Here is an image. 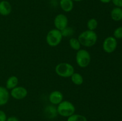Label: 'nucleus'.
Masks as SVG:
<instances>
[{
  "label": "nucleus",
  "mask_w": 122,
  "mask_h": 121,
  "mask_svg": "<svg viewBox=\"0 0 122 121\" xmlns=\"http://www.w3.org/2000/svg\"><path fill=\"white\" fill-rule=\"evenodd\" d=\"M77 39L81 46L91 47L96 44L98 40V36L95 31L86 30L82 32L79 35Z\"/></svg>",
  "instance_id": "1"
},
{
  "label": "nucleus",
  "mask_w": 122,
  "mask_h": 121,
  "mask_svg": "<svg viewBox=\"0 0 122 121\" xmlns=\"http://www.w3.org/2000/svg\"><path fill=\"white\" fill-rule=\"evenodd\" d=\"M57 110L58 115L63 117H68L75 113L76 108L75 105L70 101L63 100L57 105Z\"/></svg>",
  "instance_id": "2"
},
{
  "label": "nucleus",
  "mask_w": 122,
  "mask_h": 121,
  "mask_svg": "<svg viewBox=\"0 0 122 121\" xmlns=\"http://www.w3.org/2000/svg\"><path fill=\"white\" fill-rule=\"evenodd\" d=\"M55 71L59 77L69 78L75 72V68L71 64L67 62H61L56 65Z\"/></svg>",
  "instance_id": "3"
},
{
  "label": "nucleus",
  "mask_w": 122,
  "mask_h": 121,
  "mask_svg": "<svg viewBox=\"0 0 122 121\" xmlns=\"http://www.w3.org/2000/svg\"><path fill=\"white\" fill-rule=\"evenodd\" d=\"M91 57L89 52L84 49H81L77 51L76 54V62L79 67L85 68L89 65Z\"/></svg>",
  "instance_id": "4"
},
{
  "label": "nucleus",
  "mask_w": 122,
  "mask_h": 121,
  "mask_svg": "<svg viewBox=\"0 0 122 121\" xmlns=\"http://www.w3.org/2000/svg\"><path fill=\"white\" fill-rule=\"evenodd\" d=\"M63 37L61 31L54 28L48 32L46 36V42L51 47H56L61 42Z\"/></svg>",
  "instance_id": "5"
},
{
  "label": "nucleus",
  "mask_w": 122,
  "mask_h": 121,
  "mask_svg": "<svg viewBox=\"0 0 122 121\" xmlns=\"http://www.w3.org/2000/svg\"><path fill=\"white\" fill-rule=\"evenodd\" d=\"M117 42L114 37L109 36L106 37L102 43V49L107 53H113L116 49Z\"/></svg>",
  "instance_id": "6"
},
{
  "label": "nucleus",
  "mask_w": 122,
  "mask_h": 121,
  "mask_svg": "<svg viewBox=\"0 0 122 121\" xmlns=\"http://www.w3.org/2000/svg\"><path fill=\"white\" fill-rule=\"evenodd\" d=\"M27 94L28 91L26 88L22 86H17L11 90L10 94L14 99L20 100L26 98Z\"/></svg>",
  "instance_id": "7"
},
{
  "label": "nucleus",
  "mask_w": 122,
  "mask_h": 121,
  "mask_svg": "<svg viewBox=\"0 0 122 121\" xmlns=\"http://www.w3.org/2000/svg\"><path fill=\"white\" fill-rule=\"evenodd\" d=\"M68 18L65 14H59L57 15L54 20V24L56 29L61 31L68 26Z\"/></svg>",
  "instance_id": "8"
},
{
  "label": "nucleus",
  "mask_w": 122,
  "mask_h": 121,
  "mask_svg": "<svg viewBox=\"0 0 122 121\" xmlns=\"http://www.w3.org/2000/svg\"><path fill=\"white\" fill-rule=\"evenodd\" d=\"M63 100V93L58 90H54L49 95V101L53 105H58Z\"/></svg>",
  "instance_id": "9"
},
{
  "label": "nucleus",
  "mask_w": 122,
  "mask_h": 121,
  "mask_svg": "<svg viewBox=\"0 0 122 121\" xmlns=\"http://www.w3.org/2000/svg\"><path fill=\"white\" fill-rule=\"evenodd\" d=\"M12 11V6L11 4L6 0L0 1V15L7 16Z\"/></svg>",
  "instance_id": "10"
},
{
  "label": "nucleus",
  "mask_w": 122,
  "mask_h": 121,
  "mask_svg": "<svg viewBox=\"0 0 122 121\" xmlns=\"http://www.w3.org/2000/svg\"><path fill=\"white\" fill-rule=\"evenodd\" d=\"M10 95L8 90L5 87L0 85V106L5 105L8 103Z\"/></svg>",
  "instance_id": "11"
},
{
  "label": "nucleus",
  "mask_w": 122,
  "mask_h": 121,
  "mask_svg": "<svg viewBox=\"0 0 122 121\" xmlns=\"http://www.w3.org/2000/svg\"><path fill=\"white\" fill-rule=\"evenodd\" d=\"M60 6L63 11L69 13L74 8V2L72 0H60Z\"/></svg>",
  "instance_id": "12"
},
{
  "label": "nucleus",
  "mask_w": 122,
  "mask_h": 121,
  "mask_svg": "<svg viewBox=\"0 0 122 121\" xmlns=\"http://www.w3.org/2000/svg\"><path fill=\"white\" fill-rule=\"evenodd\" d=\"M45 115L49 119H54L57 116L58 113H57V107L53 105H48L45 108L44 110Z\"/></svg>",
  "instance_id": "13"
},
{
  "label": "nucleus",
  "mask_w": 122,
  "mask_h": 121,
  "mask_svg": "<svg viewBox=\"0 0 122 121\" xmlns=\"http://www.w3.org/2000/svg\"><path fill=\"white\" fill-rule=\"evenodd\" d=\"M19 84V78L17 76L12 75L6 81L5 87L7 90H12L17 86Z\"/></svg>",
  "instance_id": "14"
},
{
  "label": "nucleus",
  "mask_w": 122,
  "mask_h": 121,
  "mask_svg": "<svg viewBox=\"0 0 122 121\" xmlns=\"http://www.w3.org/2000/svg\"><path fill=\"white\" fill-rule=\"evenodd\" d=\"M111 17L114 21H119L122 20V8L114 7L111 11Z\"/></svg>",
  "instance_id": "15"
},
{
  "label": "nucleus",
  "mask_w": 122,
  "mask_h": 121,
  "mask_svg": "<svg viewBox=\"0 0 122 121\" xmlns=\"http://www.w3.org/2000/svg\"><path fill=\"white\" fill-rule=\"evenodd\" d=\"M70 78L71 82L76 85H81L83 83V77L78 72H74Z\"/></svg>",
  "instance_id": "16"
},
{
  "label": "nucleus",
  "mask_w": 122,
  "mask_h": 121,
  "mask_svg": "<svg viewBox=\"0 0 122 121\" xmlns=\"http://www.w3.org/2000/svg\"><path fill=\"white\" fill-rule=\"evenodd\" d=\"M69 45L72 49L75 51H79L81 49V45L77 38L71 37L69 39Z\"/></svg>",
  "instance_id": "17"
},
{
  "label": "nucleus",
  "mask_w": 122,
  "mask_h": 121,
  "mask_svg": "<svg viewBox=\"0 0 122 121\" xmlns=\"http://www.w3.org/2000/svg\"><path fill=\"white\" fill-rule=\"evenodd\" d=\"M67 121H88L87 118L85 116L80 114L74 113L73 115L67 117Z\"/></svg>",
  "instance_id": "18"
},
{
  "label": "nucleus",
  "mask_w": 122,
  "mask_h": 121,
  "mask_svg": "<svg viewBox=\"0 0 122 121\" xmlns=\"http://www.w3.org/2000/svg\"><path fill=\"white\" fill-rule=\"evenodd\" d=\"M98 25V21L97 20V19H94V18H92V19H89L86 24L88 30L92 31L95 30L97 28Z\"/></svg>",
  "instance_id": "19"
},
{
  "label": "nucleus",
  "mask_w": 122,
  "mask_h": 121,
  "mask_svg": "<svg viewBox=\"0 0 122 121\" xmlns=\"http://www.w3.org/2000/svg\"><path fill=\"white\" fill-rule=\"evenodd\" d=\"M63 37H70L74 34L73 28L70 27H67L61 31Z\"/></svg>",
  "instance_id": "20"
},
{
  "label": "nucleus",
  "mask_w": 122,
  "mask_h": 121,
  "mask_svg": "<svg viewBox=\"0 0 122 121\" xmlns=\"http://www.w3.org/2000/svg\"><path fill=\"white\" fill-rule=\"evenodd\" d=\"M113 35H114V37L116 39H122V27H117L114 30Z\"/></svg>",
  "instance_id": "21"
},
{
  "label": "nucleus",
  "mask_w": 122,
  "mask_h": 121,
  "mask_svg": "<svg viewBox=\"0 0 122 121\" xmlns=\"http://www.w3.org/2000/svg\"><path fill=\"white\" fill-rule=\"evenodd\" d=\"M7 115L2 110H0V121H7Z\"/></svg>",
  "instance_id": "22"
},
{
  "label": "nucleus",
  "mask_w": 122,
  "mask_h": 121,
  "mask_svg": "<svg viewBox=\"0 0 122 121\" xmlns=\"http://www.w3.org/2000/svg\"><path fill=\"white\" fill-rule=\"evenodd\" d=\"M112 1L115 6L122 8V0H112Z\"/></svg>",
  "instance_id": "23"
},
{
  "label": "nucleus",
  "mask_w": 122,
  "mask_h": 121,
  "mask_svg": "<svg viewBox=\"0 0 122 121\" xmlns=\"http://www.w3.org/2000/svg\"><path fill=\"white\" fill-rule=\"evenodd\" d=\"M6 121H19V120L15 116H10V117H7Z\"/></svg>",
  "instance_id": "24"
},
{
  "label": "nucleus",
  "mask_w": 122,
  "mask_h": 121,
  "mask_svg": "<svg viewBox=\"0 0 122 121\" xmlns=\"http://www.w3.org/2000/svg\"><path fill=\"white\" fill-rule=\"evenodd\" d=\"M100 1H101L102 3L107 4V3H109V2H110L112 0H100Z\"/></svg>",
  "instance_id": "25"
},
{
  "label": "nucleus",
  "mask_w": 122,
  "mask_h": 121,
  "mask_svg": "<svg viewBox=\"0 0 122 121\" xmlns=\"http://www.w3.org/2000/svg\"><path fill=\"white\" fill-rule=\"evenodd\" d=\"M73 1H75V2H81V1H83V0H72Z\"/></svg>",
  "instance_id": "26"
},
{
  "label": "nucleus",
  "mask_w": 122,
  "mask_h": 121,
  "mask_svg": "<svg viewBox=\"0 0 122 121\" xmlns=\"http://www.w3.org/2000/svg\"></svg>",
  "instance_id": "27"
}]
</instances>
